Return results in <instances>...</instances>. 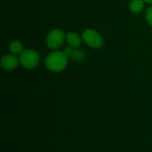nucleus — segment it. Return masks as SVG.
Here are the masks:
<instances>
[{"mask_svg": "<svg viewBox=\"0 0 152 152\" xmlns=\"http://www.w3.org/2000/svg\"><path fill=\"white\" fill-rule=\"evenodd\" d=\"M144 7V0H132L129 3V10L133 13H139Z\"/></svg>", "mask_w": 152, "mask_h": 152, "instance_id": "0eeeda50", "label": "nucleus"}, {"mask_svg": "<svg viewBox=\"0 0 152 152\" xmlns=\"http://www.w3.org/2000/svg\"><path fill=\"white\" fill-rule=\"evenodd\" d=\"M144 2L147 3V4H151L152 5V0H144Z\"/></svg>", "mask_w": 152, "mask_h": 152, "instance_id": "f8f14e48", "label": "nucleus"}, {"mask_svg": "<svg viewBox=\"0 0 152 152\" xmlns=\"http://www.w3.org/2000/svg\"><path fill=\"white\" fill-rule=\"evenodd\" d=\"M83 41L92 48H101L103 45L104 40L102 36L93 28L86 29L82 34Z\"/></svg>", "mask_w": 152, "mask_h": 152, "instance_id": "20e7f679", "label": "nucleus"}, {"mask_svg": "<svg viewBox=\"0 0 152 152\" xmlns=\"http://www.w3.org/2000/svg\"><path fill=\"white\" fill-rule=\"evenodd\" d=\"M20 63L26 69H31L36 68L40 61L39 54L33 49H25L20 54Z\"/></svg>", "mask_w": 152, "mask_h": 152, "instance_id": "f03ea898", "label": "nucleus"}, {"mask_svg": "<svg viewBox=\"0 0 152 152\" xmlns=\"http://www.w3.org/2000/svg\"><path fill=\"white\" fill-rule=\"evenodd\" d=\"M82 40L83 39L80 37V36L75 32H69L66 34V41L69 45V46L73 48H77L78 46H80Z\"/></svg>", "mask_w": 152, "mask_h": 152, "instance_id": "423d86ee", "label": "nucleus"}, {"mask_svg": "<svg viewBox=\"0 0 152 152\" xmlns=\"http://www.w3.org/2000/svg\"><path fill=\"white\" fill-rule=\"evenodd\" d=\"M66 39V34L60 28L52 29L46 36V45L52 50L59 49Z\"/></svg>", "mask_w": 152, "mask_h": 152, "instance_id": "7ed1b4c3", "label": "nucleus"}, {"mask_svg": "<svg viewBox=\"0 0 152 152\" xmlns=\"http://www.w3.org/2000/svg\"><path fill=\"white\" fill-rule=\"evenodd\" d=\"M71 58L76 61H83L86 58V53H85V51L83 49H74L73 51V53L71 55Z\"/></svg>", "mask_w": 152, "mask_h": 152, "instance_id": "1a4fd4ad", "label": "nucleus"}, {"mask_svg": "<svg viewBox=\"0 0 152 152\" xmlns=\"http://www.w3.org/2000/svg\"><path fill=\"white\" fill-rule=\"evenodd\" d=\"M68 56L64 52L53 51L48 53L45 60V64L47 69L53 72H61L64 70L68 65Z\"/></svg>", "mask_w": 152, "mask_h": 152, "instance_id": "f257e3e1", "label": "nucleus"}, {"mask_svg": "<svg viewBox=\"0 0 152 152\" xmlns=\"http://www.w3.org/2000/svg\"><path fill=\"white\" fill-rule=\"evenodd\" d=\"M20 63V59L15 54H6L1 60V66L4 70L12 71L15 69Z\"/></svg>", "mask_w": 152, "mask_h": 152, "instance_id": "39448f33", "label": "nucleus"}, {"mask_svg": "<svg viewBox=\"0 0 152 152\" xmlns=\"http://www.w3.org/2000/svg\"><path fill=\"white\" fill-rule=\"evenodd\" d=\"M146 20L152 27V5L146 10Z\"/></svg>", "mask_w": 152, "mask_h": 152, "instance_id": "9d476101", "label": "nucleus"}, {"mask_svg": "<svg viewBox=\"0 0 152 152\" xmlns=\"http://www.w3.org/2000/svg\"><path fill=\"white\" fill-rule=\"evenodd\" d=\"M73 51H74V49H73V47H71V46H68V47H66L65 49H64V53L68 56V57H71V55H72V53H73Z\"/></svg>", "mask_w": 152, "mask_h": 152, "instance_id": "9b49d317", "label": "nucleus"}, {"mask_svg": "<svg viewBox=\"0 0 152 152\" xmlns=\"http://www.w3.org/2000/svg\"><path fill=\"white\" fill-rule=\"evenodd\" d=\"M9 51L12 54H20L23 51V45L20 41L13 40L9 44Z\"/></svg>", "mask_w": 152, "mask_h": 152, "instance_id": "6e6552de", "label": "nucleus"}]
</instances>
